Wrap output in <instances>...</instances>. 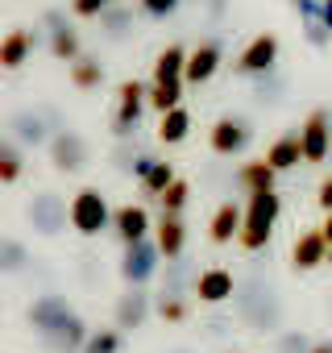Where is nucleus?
I'll return each instance as SVG.
<instances>
[{
    "instance_id": "bb28decb",
    "label": "nucleus",
    "mask_w": 332,
    "mask_h": 353,
    "mask_svg": "<svg viewBox=\"0 0 332 353\" xmlns=\"http://www.w3.org/2000/svg\"><path fill=\"white\" fill-rule=\"evenodd\" d=\"M30 270V250L17 237H0V274H21Z\"/></svg>"
},
{
    "instance_id": "b1692460",
    "label": "nucleus",
    "mask_w": 332,
    "mask_h": 353,
    "mask_svg": "<svg viewBox=\"0 0 332 353\" xmlns=\"http://www.w3.org/2000/svg\"><path fill=\"white\" fill-rule=\"evenodd\" d=\"M266 162H270L274 170H295V166L303 162V141H299V133H287V137H278V141L270 145Z\"/></svg>"
},
{
    "instance_id": "f704fd0d",
    "label": "nucleus",
    "mask_w": 332,
    "mask_h": 353,
    "mask_svg": "<svg viewBox=\"0 0 332 353\" xmlns=\"http://www.w3.org/2000/svg\"><path fill=\"white\" fill-rule=\"evenodd\" d=\"M307 349H311V345H307L299 332H282V336H278V353H307Z\"/></svg>"
},
{
    "instance_id": "a19ab883",
    "label": "nucleus",
    "mask_w": 332,
    "mask_h": 353,
    "mask_svg": "<svg viewBox=\"0 0 332 353\" xmlns=\"http://www.w3.org/2000/svg\"><path fill=\"white\" fill-rule=\"evenodd\" d=\"M233 353H245V349H233Z\"/></svg>"
},
{
    "instance_id": "ddd939ff",
    "label": "nucleus",
    "mask_w": 332,
    "mask_h": 353,
    "mask_svg": "<svg viewBox=\"0 0 332 353\" xmlns=\"http://www.w3.org/2000/svg\"><path fill=\"white\" fill-rule=\"evenodd\" d=\"M324 262H328V237H324V229L299 233L295 245H291V266H295V270H315V266H324Z\"/></svg>"
},
{
    "instance_id": "412c9836",
    "label": "nucleus",
    "mask_w": 332,
    "mask_h": 353,
    "mask_svg": "<svg viewBox=\"0 0 332 353\" xmlns=\"http://www.w3.org/2000/svg\"><path fill=\"white\" fill-rule=\"evenodd\" d=\"M30 50H34V34H30V30H13L5 42H0V67H9V71L25 67Z\"/></svg>"
},
{
    "instance_id": "4468645a",
    "label": "nucleus",
    "mask_w": 332,
    "mask_h": 353,
    "mask_svg": "<svg viewBox=\"0 0 332 353\" xmlns=\"http://www.w3.org/2000/svg\"><path fill=\"white\" fill-rule=\"evenodd\" d=\"M274 59H278V38H274V34H258V38L241 50L237 71H245V75H262V71L274 67Z\"/></svg>"
},
{
    "instance_id": "aec40b11",
    "label": "nucleus",
    "mask_w": 332,
    "mask_h": 353,
    "mask_svg": "<svg viewBox=\"0 0 332 353\" xmlns=\"http://www.w3.org/2000/svg\"><path fill=\"white\" fill-rule=\"evenodd\" d=\"M274 174H278V170L262 158V162H245V166H241L237 183H241L245 196H262V192H274Z\"/></svg>"
},
{
    "instance_id": "7ed1b4c3",
    "label": "nucleus",
    "mask_w": 332,
    "mask_h": 353,
    "mask_svg": "<svg viewBox=\"0 0 332 353\" xmlns=\"http://www.w3.org/2000/svg\"><path fill=\"white\" fill-rule=\"evenodd\" d=\"M71 229L79 237H100L104 229H112V208L100 188H83L71 196Z\"/></svg>"
},
{
    "instance_id": "4be33fe9",
    "label": "nucleus",
    "mask_w": 332,
    "mask_h": 353,
    "mask_svg": "<svg viewBox=\"0 0 332 353\" xmlns=\"http://www.w3.org/2000/svg\"><path fill=\"white\" fill-rule=\"evenodd\" d=\"M183 71H187V54L179 46H166L154 59V83H183Z\"/></svg>"
},
{
    "instance_id": "39448f33",
    "label": "nucleus",
    "mask_w": 332,
    "mask_h": 353,
    "mask_svg": "<svg viewBox=\"0 0 332 353\" xmlns=\"http://www.w3.org/2000/svg\"><path fill=\"white\" fill-rule=\"evenodd\" d=\"M158 262H162V254H158L154 237L125 245V254H121V279H125V287H145L158 274Z\"/></svg>"
},
{
    "instance_id": "9b49d317",
    "label": "nucleus",
    "mask_w": 332,
    "mask_h": 353,
    "mask_svg": "<svg viewBox=\"0 0 332 353\" xmlns=\"http://www.w3.org/2000/svg\"><path fill=\"white\" fill-rule=\"evenodd\" d=\"M112 233L121 237V245H133L154 233V221L141 204H121V208H112Z\"/></svg>"
},
{
    "instance_id": "ea45409f",
    "label": "nucleus",
    "mask_w": 332,
    "mask_h": 353,
    "mask_svg": "<svg viewBox=\"0 0 332 353\" xmlns=\"http://www.w3.org/2000/svg\"><path fill=\"white\" fill-rule=\"evenodd\" d=\"M307 353H332V341H315V345H311Z\"/></svg>"
},
{
    "instance_id": "f3484780",
    "label": "nucleus",
    "mask_w": 332,
    "mask_h": 353,
    "mask_svg": "<svg viewBox=\"0 0 332 353\" xmlns=\"http://www.w3.org/2000/svg\"><path fill=\"white\" fill-rule=\"evenodd\" d=\"M208 141H212V150L216 154H241L245 150V141H249V129H245V121H237V117H220L216 125H212V133H208Z\"/></svg>"
},
{
    "instance_id": "58836bf2",
    "label": "nucleus",
    "mask_w": 332,
    "mask_h": 353,
    "mask_svg": "<svg viewBox=\"0 0 332 353\" xmlns=\"http://www.w3.org/2000/svg\"><path fill=\"white\" fill-rule=\"evenodd\" d=\"M324 237H328V262H332V212H328V221H324Z\"/></svg>"
},
{
    "instance_id": "a211bd4d",
    "label": "nucleus",
    "mask_w": 332,
    "mask_h": 353,
    "mask_svg": "<svg viewBox=\"0 0 332 353\" xmlns=\"http://www.w3.org/2000/svg\"><path fill=\"white\" fill-rule=\"evenodd\" d=\"M241 216H245V208H241V204H233V200H225V204L212 212L208 237H212L216 245H229V241H237V233H241Z\"/></svg>"
},
{
    "instance_id": "473e14b6",
    "label": "nucleus",
    "mask_w": 332,
    "mask_h": 353,
    "mask_svg": "<svg viewBox=\"0 0 332 353\" xmlns=\"http://www.w3.org/2000/svg\"><path fill=\"white\" fill-rule=\"evenodd\" d=\"M187 196H191V188H187L183 179H175L171 188H166V192L158 196V204H162V216H179V212H183V204H187Z\"/></svg>"
},
{
    "instance_id": "423d86ee",
    "label": "nucleus",
    "mask_w": 332,
    "mask_h": 353,
    "mask_svg": "<svg viewBox=\"0 0 332 353\" xmlns=\"http://www.w3.org/2000/svg\"><path fill=\"white\" fill-rule=\"evenodd\" d=\"M71 316H79L75 307H71V299L67 295H38L30 307H25V320H30V328L34 332H54V328H63Z\"/></svg>"
},
{
    "instance_id": "20e7f679",
    "label": "nucleus",
    "mask_w": 332,
    "mask_h": 353,
    "mask_svg": "<svg viewBox=\"0 0 332 353\" xmlns=\"http://www.w3.org/2000/svg\"><path fill=\"white\" fill-rule=\"evenodd\" d=\"M25 221H30V229L38 237H59L71 225V204L63 196H54V192H42V196H34L25 204Z\"/></svg>"
},
{
    "instance_id": "1a4fd4ad",
    "label": "nucleus",
    "mask_w": 332,
    "mask_h": 353,
    "mask_svg": "<svg viewBox=\"0 0 332 353\" xmlns=\"http://www.w3.org/2000/svg\"><path fill=\"white\" fill-rule=\"evenodd\" d=\"M154 312V299L145 295V287H125V295L112 303V328L121 332H137Z\"/></svg>"
},
{
    "instance_id": "f03ea898",
    "label": "nucleus",
    "mask_w": 332,
    "mask_h": 353,
    "mask_svg": "<svg viewBox=\"0 0 332 353\" xmlns=\"http://www.w3.org/2000/svg\"><path fill=\"white\" fill-rule=\"evenodd\" d=\"M237 316H241L245 328L270 332V328H278V320H282V303H278V295H274V287H270L266 279H249V283H241Z\"/></svg>"
},
{
    "instance_id": "a878e982",
    "label": "nucleus",
    "mask_w": 332,
    "mask_h": 353,
    "mask_svg": "<svg viewBox=\"0 0 332 353\" xmlns=\"http://www.w3.org/2000/svg\"><path fill=\"white\" fill-rule=\"evenodd\" d=\"M25 174V158H21V145L13 137H0V183H17Z\"/></svg>"
},
{
    "instance_id": "c85d7f7f",
    "label": "nucleus",
    "mask_w": 332,
    "mask_h": 353,
    "mask_svg": "<svg viewBox=\"0 0 332 353\" xmlns=\"http://www.w3.org/2000/svg\"><path fill=\"white\" fill-rule=\"evenodd\" d=\"M121 345H125V332L108 324V328H92V332H87L83 353H121Z\"/></svg>"
},
{
    "instance_id": "393cba45",
    "label": "nucleus",
    "mask_w": 332,
    "mask_h": 353,
    "mask_svg": "<svg viewBox=\"0 0 332 353\" xmlns=\"http://www.w3.org/2000/svg\"><path fill=\"white\" fill-rule=\"evenodd\" d=\"M187 133H191V112H187L183 104H179V108H171V112H162V121H158V141L179 145Z\"/></svg>"
},
{
    "instance_id": "9d476101",
    "label": "nucleus",
    "mask_w": 332,
    "mask_h": 353,
    "mask_svg": "<svg viewBox=\"0 0 332 353\" xmlns=\"http://www.w3.org/2000/svg\"><path fill=\"white\" fill-rule=\"evenodd\" d=\"M299 141H303V158L307 162H324L328 150H332V117L328 112H311L299 129Z\"/></svg>"
},
{
    "instance_id": "7c9ffc66",
    "label": "nucleus",
    "mask_w": 332,
    "mask_h": 353,
    "mask_svg": "<svg viewBox=\"0 0 332 353\" xmlns=\"http://www.w3.org/2000/svg\"><path fill=\"white\" fill-rule=\"evenodd\" d=\"M154 312H158L166 324H183L191 307H187V299H183V295H158V299H154Z\"/></svg>"
},
{
    "instance_id": "6e6552de",
    "label": "nucleus",
    "mask_w": 332,
    "mask_h": 353,
    "mask_svg": "<svg viewBox=\"0 0 332 353\" xmlns=\"http://www.w3.org/2000/svg\"><path fill=\"white\" fill-rule=\"evenodd\" d=\"M191 291H196V299H200L204 307H220V303H229V299L237 295V279H233V270H225V266H208V270L196 274Z\"/></svg>"
},
{
    "instance_id": "cd10ccee",
    "label": "nucleus",
    "mask_w": 332,
    "mask_h": 353,
    "mask_svg": "<svg viewBox=\"0 0 332 353\" xmlns=\"http://www.w3.org/2000/svg\"><path fill=\"white\" fill-rule=\"evenodd\" d=\"M179 100H183V83H149L145 88V104L154 112H171V108H179Z\"/></svg>"
},
{
    "instance_id": "c756f323",
    "label": "nucleus",
    "mask_w": 332,
    "mask_h": 353,
    "mask_svg": "<svg viewBox=\"0 0 332 353\" xmlns=\"http://www.w3.org/2000/svg\"><path fill=\"white\" fill-rule=\"evenodd\" d=\"M175 183V170H171V162H149V170L141 174V188L149 192V196H162L166 188Z\"/></svg>"
},
{
    "instance_id": "5701e85b",
    "label": "nucleus",
    "mask_w": 332,
    "mask_h": 353,
    "mask_svg": "<svg viewBox=\"0 0 332 353\" xmlns=\"http://www.w3.org/2000/svg\"><path fill=\"white\" fill-rule=\"evenodd\" d=\"M9 133H13L17 145H42V141H46V125H42L38 112H17V117H9Z\"/></svg>"
},
{
    "instance_id": "c9c22d12",
    "label": "nucleus",
    "mask_w": 332,
    "mask_h": 353,
    "mask_svg": "<svg viewBox=\"0 0 332 353\" xmlns=\"http://www.w3.org/2000/svg\"><path fill=\"white\" fill-rule=\"evenodd\" d=\"M112 5V0H71V9L79 13V17H96V13H104Z\"/></svg>"
},
{
    "instance_id": "f8f14e48",
    "label": "nucleus",
    "mask_w": 332,
    "mask_h": 353,
    "mask_svg": "<svg viewBox=\"0 0 332 353\" xmlns=\"http://www.w3.org/2000/svg\"><path fill=\"white\" fill-rule=\"evenodd\" d=\"M87 320L83 316H71L63 328H54V332H38V345L46 349V353H83V341H87Z\"/></svg>"
},
{
    "instance_id": "f257e3e1",
    "label": "nucleus",
    "mask_w": 332,
    "mask_h": 353,
    "mask_svg": "<svg viewBox=\"0 0 332 353\" xmlns=\"http://www.w3.org/2000/svg\"><path fill=\"white\" fill-rule=\"evenodd\" d=\"M278 212H282V200H278V192L249 196V200H245V216H241V233H237L241 250H249V254L266 250V245H270V237H274Z\"/></svg>"
},
{
    "instance_id": "2eb2a0df",
    "label": "nucleus",
    "mask_w": 332,
    "mask_h": 353,
    "mask_svg": "<svg viewBox=\"0 0 332 353\" xmlns=\"http://www.w3.org/2000/svg\"><path fill=\"white\" fill-rule=\"evenodd\" d=\"M154 245H158V254H162L166 262H179L183 250H187V229H183V221H179V216H162V221L154 225Z\"/></svg>"
},
{
    "instance_id": "0eeeda50",
    "label": "nucleus",
    "mask_w": 332,
    "mask_h": 353,
    "mask_svg": "<svg viewBox=\"0 0 332 353\" xmlns=\"http://www.w3.org/2000/svg\"><path fill=\"white\" fill-rule=\"evenodd\" d=\"M50 162H54V170H63V174L83 170V166H87V141H83L75 129H54V133H50Z\"/></svg>"
},
{
    "instance_id": "4c0bfd02",
    "label": "nucleus",
    "mask_w": 332,
    "mask_h": 353,
    "mask_svg": "<svg viewBox=\"0 0 332 353\" xmlns=\"http://www.w3.org/2000/svg\"><path fill=\"white\" fill-rule=\"evenodd\" d=\"M141 5H145V13H154V17H162V13H171V9L179 5V0H141Z\"/></svg>"
},
{
    "instance_id": "e433bc0d",
    "label": "nucleus",
    "mask_w": 332,
    "mask_h": 353,
    "mask_svg": "<svg viewBox=\"0 0 332 353\" xmlns=\"http://www.w3.org/2000/svg\"><path fill=\"white\" fill-rule=\"evenodd\" d=\"M315 204H320L324 212H332V174H328V179L320 183V192H315Z\"/></svg>"
},
{
    "instance_id": "72a5a7b5",
    "label": "nucleus",
    "mask_w": 332,
    "mask_h": 353,
    "mask_svg": "<svg viewBox=\"0 0 332 353\" xmlns=\"http://www.w3.org/2000/svg\"><path fill=\"white\" fill-rule=\"evenodd\" d=\"M50 50H54V59H75V54H79V38H75L71 30H54Z\"/></svg>"
},
{
    "instance_id": "6ab92c4d",
    "label": "nucleus",
    "mask_w": 332,
    "mask_h": 353,
    "mask_svg": "<svg viewBox=\"0 0 332 353\" xmlns=\"http://www.w3.org/2000/svg\"><path fill=\"white\" fill-rule=\"evenodd\" d=\"M216 67H220V46H216V42H204L200 50L187 54V71H183V79H187V83H208V79L216 75Z\"/></svg>"
},
{
    "instance_id": "2f4dec72",
    "label": "nucleus",
    "mask_w": 332,
    "mask_h": 353,
    "mask_svg": "<svg viewBox=\"0 0 332 353\" xmlns=\"http://www.w3.org/2000/svg\"><path fill=\"white\" fill-rule=\"evenodd\" d=\"M71 83H75V88H83V92L100 88V83H104V67H100V63H92V59H79V63L71 67Z\"/></svg>"
},
{
    "instance_id": "dca6fc26",
    "label": "nucleus",
    "mask_w": 332,
    "mask_h": 353,
    "mask_svg": "<svg viewBox=\"0 0 332 353\" xmlns=\"http://www.w3.org/2000/svg\"><path fill=\"white\" fill-rule=\"evenodd\" d=\"M116 133H129L133 125H137V117H141V108H145V88L137 83V79H125L121 83V92H116Z\"/></svg>"
}]
</instances>
